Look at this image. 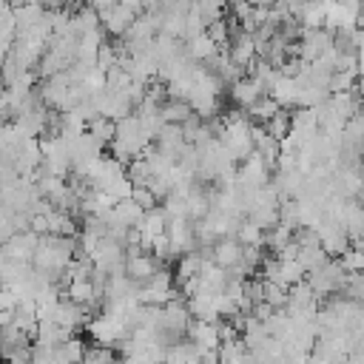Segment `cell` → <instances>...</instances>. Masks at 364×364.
I'll return each instance as SVG.
<instances>
[{
    "instance_id": "cell-23",
    "label": "cell",
    "mask_w": 364,
    "mask_h": 364,
    "mask_svg": "<svg viewBox=\"0 0 364 364\" xmlns=\"http://www.w3.org/2000/svg\"><path fill=\"white\" fill-rule=\"evenodd\" d=\"M91 9H97V14H105L111 6H117V0H85Z\"/></svg>"
},
{
    "instance_id": "cell-22",
    "label": "cell",
    "mask_w": 364,
    "mask_h": 364,
    "mask_svg": "<svg viewBox=\"0 0 364 364\" xmlns=\"http://www.w3.org/2000/svg\"><path fill=\"white\" fill-rule=\"evenodd\" d=\"M20 301V296L9 287V284H0V307H6V310H14V304Z\"/></svg>"
},
{
    "instance_id": "cell-2",
    "label": "cell",
    "mask_w": 364,
    "mask_h": 364,
    "mask_svg": "<svg viewBox=\"0 0 364 364\" xmlns=\"http://www.w3.org/2000/svg\"><path fill=\"white\" fill-rule=\"evenodd\" d=\"M159 267H162V262H159L151 250H139V253L125 256V276H128L131 282H136V284L148 282Z\"/></svg>"
},
{
    "instance_id": "cell-3",
    "label": "cell",
    "mask_w": 364,
    "mask_h": 364,
    "mask_svg": "<svg viewBox=\"0 0 364 364\" xmlns=\"http://www.w3.org/2000/svg\"><path fill=\"white\" fill-rule=\"evenodd\" d=\"M228 57L236 63V65H242L245 68V74L250 71V65L256 63V43H253V37L247 34V31H236V34H230V40H228Z\"/></svg>"
},
{
    "instance_id": "cell-10",
    "label": "cell",
    "mask_w": 364,
    "mask_h": 364,
    "mask_svg": "<svg viewBox=\"0 0 364 364\" xmlns=\"http://www.w3.org/2000/svg\"><path fill=\"white\" fill-rule=\"evenodd\" d=\"M165 225H168V213L162 210V205H154V208L142 210V219L136 222V228H139L145 236H156V233H162Z\"/></svg>"
},
{
    "instance_id": "cell-9",
    "label": "cell",
    "mask_w": 364,
    "mask_h": 364,
    "mask_svg": "<svg viewBox=\"0 0 364 364\" xmlns=\"http://www.w3.org/2000/svg\"><path fill=\"white\" fill-rule=\"evenodd\" d=\"M191 114H193V111H191V105H188L185 100L165 97V100L159 102V119H162V122H179V125H182Z\"/></svg>"
},
{
    "instance_id": "cell-17",
    "label": "cell",
    "mask_w": 364,
    "mask_h": 364,
    "mask_svg": "<svg viewBox=\"0 0 364 364\" xmlns=\"http://www.w3.org/2000/svg\"><path fill=\"white\" fill-rule=\"evenodd\" d=\"M262 299H264L273 310H282V307L287 304V287L279 284V282H273V279H264V293H262Z\"/></svg>"
},
{
    "instance_id": "cell-13",
    "label": "cell",
    "mask_w": 364,
    "mask_h": 364,
    "mask_svg": "<svg viewBox=\"0 0 364 364\" xmlns=\"http://www.w3.org/2000/svg\"><path fill=\"white\" fill-rule=\"evenodd\" d=\"M299 279H304V267L299 264V259H279V267H276L273 282L290 287V284H296Z\"/></svg>"
},
{
    "instance_id": "cell-7",
    "label": "cell",
    "mask_w": 364,
    "mask_h": 364,
    "mask_svg": "<svg viewBox=\"0 0 364 364\" xmlns=\"http://www.w3.org/2000/svg\"><path fill=\"white\" fill-rule=\"evenodd\" d=\"M105 219H117V222H122L128 228H136V222L142 219V208L131 196H122V199H114V205H111Z\"/></svg>"
},
{
    "instance_id": "cell-24",
    "label": "cell",
    "mask_w": 364,
    "mask_h": 364,
    "mask_svg": "<svg viewBox=\"0 0 364 364\" xmlns=\"http://www.w3.org/2000/svg\"><path fill=\"white\" fill-rule=\"evenodd\" d=\"M6 324H11V310L0 307V327H6Z\"/></svg>"
},
{
    "instance_id": "cell-11",
    "label": "cell",
    "mask_w": 364,
    "mask_h": 364,
    "mask_svg": "<svg viewBox=\"0 0 364 364\" xmlns=\"http://www.w3.org/2000/svg\"><path fill=\"white\" fill-rule=\"evenodd\" d=\"M279 108H282V105H279L270 94H262L259 100H253V102L245 108V117H247L250 122H264V119H270Z\"/></svg>"
},
{
    "instance_id": "cell-21",
    "label": "cell",
    "mask_w": 364,
    "mask_h": 364,
    "mask_svg": "<svg viewBox=\"0 0 364 364\" xmlns=\"http://www.w3.org/2000/svg\"><path fill=\"white\" fill-rule=\"evenodd\" d=\"M117 60H119V51H117V46H111L108 40L97 48V65L102 68V71H108V68H114L117 65Z\"/></svg>"
},
{
    "instance_id": "cell-8",
    "label": "cell",
    "mask_w": 364,
    "mask_h": 364,
    "mask_svg": "<svg viewBox=\"0 0 364 364\" xmlns=\"http://www.w3.org/2000/svg\"><path fill=\"white\" fill-rule=\"evenodd\" d=\"M216 51H219V46H216L205 31H199V34L191 37V40H185V54H188L193 63H205V60H210Z\"/></svg>"
},
{
    "instance_id": "cell-16",
    "label": "cell",
    "mask_w": 364,
    "mask_h": 364,
    "mask_svg": "<svg viewBox=\"0 0 364 364\" xmlns=\"http://www.w3.org/2000/svg\"><path fill=\"white\" fill-rule=\"evenodd\" d=\"M233 236H236L242 245H262V228H259L256 222H250L247 216H242V219H239V225H236Z\"/></svg>"
},
{
    "instance_id": "cell-6",
    "label": "cell",
    "mask_w": 364,
    "mask_h": 364,
    "mask_svg": "<svg viewBox=\"0 0 364 364\" xmlns=\"http://www.w3.org/2000/svg\"><path fill=\"white\" fill-rule=\"evenodd\" d=\"M185 336L196 344V347H219V333H216V321L208 318H193L185 327Z\"/></svg>"
},
{
    "instance_id": "cell-1",
    "label": "cell",
    "mask_w": 364,
    "mask_h": 364,
    "mask_svg": "<svg viewBox=\"0 0 364 364\" xmlns=\"http://www.w3.org/2000/svg\"><path fill=\"white\" fill-rule=\"evenodd\" d=\"M37 239L40 236L34 230H14L6 242H0V256L3 259H17V262H31Z\"/></svg>"
},
{
    "instance_id": "cell-14",
    "label": "cell",
    "mask_w": 364,
    "mask_h": 364,
    "mask_svg": "<svg viewBox=\"0 0 364 364\" xmlns=\"http://www.w3.org/2000/svg\"><path fill=\"white\" fill-rule=\"evenodd\" d=\"M262 125H264V131H267L270 136H276V139L287 136V131H290V108H279V111H276L270 119H264Z\"/></svg>"
},
{
    "instance_id": "cell-25",
    "label": "cell",
    "mask_w": 364,
    "mask_h": 364,
    "mask_svg": "<svg viewBox=\"0 0 364 364\" xmlns=\"http://www.w3.org/2000/svg\"><path fill=\"white\" fill-rule=\"evenodd\" d=\"M0 355H3V336H0Z\"/></svg>"
},
{
    "instance_id": "cell-4",
    "label": "cell",
    "mask_w": 364,
    "mask_h": 364,
    "mask_svg": "<svg viewBox=\"0 0 364 364\" xmlns=\"http://www.w3.org/2000/svg\"><path fill=\"white\" fill-rule=\"evenodd\" d=\"M210 259L219 267H233L236 262H242V242L236 236H216L210 242Z\"/></svg>"
},
{
    "instance_id": "cell-18",
    "label": "cell",
    "mask_w": 364,
    "mask_h": 364,
    "mask_svg": "<svg viewBox=\"0 0 364 364\" xmlns=\"http://www.w3.org/2000/svg\"><path fill=\"white\" fill-rule=\"evenodd\" d=\"M117 358V350L114 347H108V344H85V350H82V361L85 364H105V361H114Z\"/></svg>"
},
{
    "instance_id": "cell-12",
    "label": "cell",
    "mask_w": 364,
    "mask_h": 364,
    "mask_svg": "<svg viewBox=\"0 0 364 364\" xmlns=\"http://www.w3.org/2000/svg\"><path fill=\"white\" fill-rule=\"evenodd\" d=\"M85 131H88V134H94L102 145H108V142L114 139L117 122H114L111 117H105V114H94V117H88V119H85Z\"/></svg>"
},
{
    "instance_id": "cell-20",
    "label": "cell",
    "mask_w": 364,
    "mask_h": 364,
    "mask_svg": "<svg viewBox=\"0 0 364 364\" xmlns=\"http://www.w3.org/2000/svg\"><path fill=\"white\" fill-rule=\"evenodd\" d=\"M142 210H148V208H154V205H159V199L154 196V191L148 188V185H131V193H128Z\"/></svg>"
},
{
    "instance_id": "cell-19",
    "label": "cell",
    "mask_w": 364,
    "mask_h": 364,
    "mask_svg": "<svg viewBox=\"0 0 364 364\" xmlns=\"http://www.w3.org/2000/svg\"><path fill=\"white\" fill-rule=\"evenodd\" d=\"M338 259V264H341V270L344 273H350V270H361L364 267V253H361V245H350L341 256H336Z\"/></svg>"
},
{
    "instance_id": "cell-5",
    "label": "cell",
    "mask_w": 364,
    "mask_h": 364,
    "mask_svg": "<svg viewBox=\"0 0 364 364\" xmlns=\"http://www.w3.org/2000/svg\"><path fill=\"white\" fill-rule=\"evenodd\" d=\"M225 91L230 94L233 105H239V108H247L253 100H259L262 94H267V91L259 85V80H256V77H250V74H245V77L233 80V82H230Z\"/></svg>"
},
{
    "instance_id": "cell-15",
    "label": "cell",
    "mask_w": 364,
    "mask_h": 364,
    "mask_svg": "<svg viewBox=\"0 0 364 364\" xmlns=\"http://www.w3.org/2000/svg\"><path fill=\"white\" fill-rule=\"evenodd\" d=\"M125 176L131 185H145L148 176H151V165L145 162V156H131L125 162Z\"/></svg>"
}]
</instances>
